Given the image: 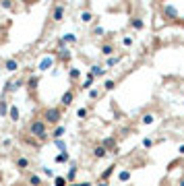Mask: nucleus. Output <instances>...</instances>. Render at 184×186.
<instances>
[{
  "label": "nucleus",
  "instance_id": "obj_35",
  "mask_svg": "<svg viewBox=\"0 0 184 186\" xmlns=\"http://www.w3.org/2000/svg\"><path fill=\"white\" fill-rule=\"evenodd\" d=\"M89 97H91V99H95V97H99V91H97V89H91V91H89Z\"/></svg>",
  "mask_w": 184,
  "mask_h": 186
},
{
  "label": "nucleus",
  "instance_id": "obj_29",
  "mask_svg": "<svg viewBox=\"0 0 184 186\" xmlns=\"http://www.w3.org/2000/svg\"><path fill=\"white\" fill-rule=\"evenodd\" d=\"M54 143H56V147H58L62 153H66V143H64L62 138H58V141H54Z\"/></svg>",
  "mask_w": 184,
  "mask_h": 186
},
{
  "label": "nucleus",
  "instance_id": "obj_37",
  "mask_svg": "<svg viewBox=\"0 0 184 186\" xmlns=\"http://www.w3.org/2000/svg\"><path fill=\"white\" fill-rule=\"evenodd\" d=\"M122 43L126 46V48H128V46H132V37H124V39H122Z\"/></svg>",
  "mask_w": 184,
  "mask_h": 186
},
{
  "label": "nucleus",
  "instance_id": "obj_11",
  "mask_svg": "<svg viewBox=\"0 0 184 186\" xmlns=\"http://www.w3.org/2000/svg\"><path fill=\"white\" fill-rule=\"evenodd\" d=\"M73 99H75V93H73V91H66V93L60 97V101H62V105H64V108H66V105H70V103H73Z\"/></svg>",
  "mask_w": 184,
  "mask_h": 186
},
{
  "label": "nucleus",
  "instance_id": "obj_9",
  "mask_svg": "<svg viewBox=\"0 0 184 186\" xmlns=\"http://www.w3.org/2000/svg\"><path fill=\"white\" fill-rule=\"evenodd\" d=\"M130 27L136 29V31H141V29L145 27V21L141 19V17H132V19H130Z\"/></svg>",
  "mask_w": 184,
  "mask_h": 186
},
{
  "label": "nucleus",
  "instance_id": "obj_26",
  "mask_svg": "<svg viewBox=\"0 0 184 186\" xmlns=\"http://www.w3.org/2000/svg\"><path fill=\"white\" fill-rule=\"evenodd\" d=\"M91 85H93V76H91V75H87V81H85V83L81 85V89H89V91H91Z\"/></svg>",
  "mask_w": 184,
  "mask_h": 186
},
{
  "label": "nucleus",
  "instance_id": "obj_25",
  "mask_svg": "<svg viewBox=\"0 0 184 186\" xmlns=\"http://www.w3.org/2000/svg\"><path fill=\"white\" fill-rule=\"evenodd\" d=\"M68 76H70V81H77V79L81 76V70H79V68H70V72H68Z\"/></svg>",
  "mask_w": 184,
  "mask_h": 186
},
{
  "label": "nucleus",
  "instance_id": "obj_38",
  "mask_svg": "<svg viewBox=\"0 0 184 186\" xmlns=\"http://www.w3.org/2000/svg\"><path fill=\"white\" fill-rule=\"evenodd\" d=\"M93 33H95V35H103V29L102 27H95V29H93Z\"/></svg>",
  "mask_w": 184,
  "mask_h": 186
},
{
  "label": "nucleus",
  "instance_id": "obj_28",
  "mask_svg": "<svg viewBox=\"0 0 184 186\" xmlns=\"http://www.w3.org/2000/svg\"><path fill=\"white\" fill-rule=\"evenodd\" d=\"M75 176H77V165H70V170H68V176H66V180L70 182V180H75Z\"/></svg>",
  "mask_w": 184,
  "mask_h": 186
},
{
  "label": "nucleus",
  "instance_id": "obj_7",
  "mask_svg": "<svg viewBox=\"0 0 184 186\" xmlns=\"http://www.w3.org/2000/svg\"><path fill=\"white\" fill-rule=\"evenodd\" d=\"M108 149H106V147H103V145H95V147H93V155H95L97 159H103L106 157V155H108Z\"/></svg>",
  "mask_w": 184,
  "mask_h": 186
},
{
  "label": "nucleus",
  "instance_id": "obj_40",
  "mask_svg": "<svg viewBox=\"0 0 184 186\" xmlns=\"http://www.w3.org/2000/svg\"><path fill=\"white\" fill-rule=\"evenodd\" d=\"M178 151H180V155H184V145H180V147H178Z\"/></svg>",
  "mask_w": 184,
  "mask_h": 186
},
{
  "label": "nucleus",
  "instance_id": "obj_42",
  "mask_svg": "<svg viewBox=\"0 0 184 186\" xmlns=\"http://www.w3.org/2000/svg\"><path fill=\"white\" fill-rule=\"evenodd\" d=\"M178 184H180V186H184V178H182V180H180V182H178Z\"/></svg>",
  "mask_w": 184,
  "mask_h": 186
},
{
  "label": "nucleus",
  "instance_id": "obj_27",
  "mask_svg": "<svg viewBox=\"0 0 184 186\" xmlns=\"http://www.w3.org/2000/svg\"><path fill=\"white\" fill-rule=\"evenodd\" d=\"M37 81H40L37 76H31V79L27 81V87H29V89H37Z\"/></svg>",
  "mask_w": 184,
  "mask_h": 186
},
{
  "label": "nucleus",
  "instance_id": "obj_6",
  "mask_svg": "<svg viewBox=\"0 0 184 186\" xmlns=\"http://www.w3.org/2000/svg\"><path fill=\"white\" fill-rule=\"evenodd\" d=\"M89 75L91 76H103V75H108V68H103V66H99V64H93L91 70H89Z\"/></svg>",
  "mask_w": 184,
  "mask_h": 186
},
{
  "label": "nucleus",
  "instance_id": "obj_10",
  "mask_svg": "<svg viewBox=\"0 0 184 186\" xmlns=\"http://www.w3.org/2000/svg\"><path fill=\"white\" fill-rule=\"evenodd\" d=\"M15 167H17V170H21V172H23V170H27V167H29V159L27 157H17Z\"/></svg>",
  "mask_w": 184,
  "mask_h": 186
},
{
  "label": "nucleus",
  "instance_id": "obj_23",
  "mask_svg": "<svg viewBox=\"0 0 184 186\" xmlns=\"http://www.w3.org/2000/svg\"><path fill=\"white\" fill-rule=\"evenodd\" d=\"M116 87V81H112V79H106V83H103V89L106 91H112Z\"/></svg>",
  "mask_w": 184,
  "mask_h": 186
},
{
  "label": "nucleus",
  "instance_id": "obj_2",
  "mask_svg": "<svg viewBox=\"0 0 184 186\" xmlns=\"http://www.w3.org/2000/svg\"><path fill=\"white\" fill-rule=\"evenodd\" d=\"M60 118H62L60 108H46V110H44V122L58 124V122H60Z\"/></svg>",
  "mask_w": 184,
  "mask_h": 186
},
{
  "label": "nucleus",
  "instance_id": "obj_21",
  "mask_svg": "<svg viewBox=\"0 0 184 186\" xmlns=\"http://www.w3.org/2000/svg\"><path fill=\"white\" fill-rule=\"evenodd\" d=\"M118 62H120V56H112V58H108V60H106V66H108V68H112V66H114V64H118Z\"/></svg>",
  "mask_w": 184,
  "mask_h": 186
},
{
  "label": "nucleus",
  "instance_id": "obj_13",
  "mask_svg": "<svg viewBox=\"0 0 184 186\" xmlns=\"http://www.w3.org/2000/svg\"><path fill=\"white\" fill-rule=\"evenodd\" d=\"M64 132H66V128H64L62 124H58V126H56V128H54V132H52V137H54V141H58V138H62V134H64Z\"/></svg>",
  "mask_w": 184,
  "mask_h": 186
},
{
  "label": "nucleus",
  "instance_id": "obj_20",
  "mask_svg": "<svg viewBox=\"0 0 184 186\" xmlns=\"http://www.w3.org/2000/svg\"><path fill=\"white\" fill-rule=\"evenodd\" d=\"M118 180H120V182H128L130 180V170H122L120 176H118Z\"/></svg>",
  "mask_w": 184,
  "mask_h": 186
},
{
  "label": "nucleus",
  "instance_id": "obj_39",
  "mask_svg": "<svg viewBox=\"0 0 184 186\" xmlns=\"http://www.w3.org/2000/svg\"><path fill=\"white\" fill-rule=\"evenodd\" d=\"M68 186H91V182H81V184H68Z\"/></svg>",
  "mask_w": 184,
  "mask_h": 186
},
{
  "label": "nucleus",
  "instance_id": "obj_5",
  "mask_svg": "<svg viewBox=\"0 0 184 186\" xmlns=\"http://www.w3.org/2000/svg\"><path fill=\"white\" fill-rule=\"evenodd\" d=\"M64 10H66V8H64V4H56V6H54V13H52V19H54L56 23H58V21H62V19H64Z\"/></svg>",
  "mask_w": 184,
  "mask_h": 186
},
{
  "label": "nucleus",
  "instance_id": "obj_22",
  "mask_svg": "<svg viewBox=\"0 0 184 186\" xmlns=\"http://www.w3.org/2000/svg\"><path fill=\"white\" fill-rule=\"evenodd\" d=\"M91 19H93V14L89 13V10H83L81 13V21L83 23H91Z\"/></svg>",
  "mask_w": 184,
  "mask_h": 186
},
{
  "label": "nucleus",
  "instance_id": "obj_30",
  "mask_svg": "<svg viewBox=\"0 0 184 186\" xmlns=\"http://www.w3.org/2000/svg\"><path fill=\"white\" fill-rule=\"evenodd\" d=\"M153 120H155V118H153V114H145L141 122H143V124H153Z\"/></svg>",
  "mask_w": 184,
  "mask_h": 186
},
{
  "label": "nucleus",
  "instance_id": "obj_8",
  "mask_svg": "<svg viewBox=\"0 0 184 186\" xmlns=\"http://www.w3.org/2000/svg\"><path fill=\"white\" fill-rule=\"evenodd\" d=\"M4 68L8 72H15V70H19V62L15 60V58H8V60H4Z\"/></svg>",
  "mask_w": 184,
  "mask_h": 186
},
{
  "label": "nucleus",
  "instance_id": "obj_12",
  "mask_svg": "<svg viewBox=\"0 0 184 186\" xmlns=\"http://www.w3.org/2000/svg\"><path fill=\"white\" fill-rule=\"evenodd\" d=\"M114 170H116V165L112 163V165H108V167H106V170L102 172V180H103V182H108V178L112 176V174H114Z\"/></svg>",
  "mask_w": 184,
  "mask_h": 186
},
{
  "label": "nucleus",
  "instance_id": "obj_16",
  "mask_svg": "<svg viewBox=\"0 0 184 186\" xmlns=\"http://www.w3.org/2000/svg\"><path fill=\"white\" fill-rule=\"evenodd\" d=\"M8 110H10V105L6 103V99H2V101H0V114H2V116H8Z\"/></svg>",
  "mask_w": 184,
  "mask_h": 186
},
{
  "label": "nucleus",
  "instance_id": "obj_3",
  "mask_svg": "<svg viewBox=\"0 0 184 186\" xmlns=\"http://www.w3.org/2000/svg\"><path fill=\"white\" fill-rule=\"evenodd\" d=\"M161 14H164V19H170V21L180 17V13H178V8L174 4H164L161 6Z\"/></svg>",
  "mask_w": 184,
  "mask_h": 186
},
{
  "label": "nucleus",
  "instance_id": "obj_4",
  "mask_svg": "<svg viewBox=\"0 0 184 186\" xmlns=\"http://www.w3.org/2000/svg\"><path fill=\"white\" fill-rule=\"evenodd\" d=\"M21 87H23V79H15V81H6L4 91H6V93H13V91H19Z\"/></svg>",
  "mask_w": 184,
  "mask_h": 186
},
{
  "label": "nucleus",
  "instance_id": "obj_32",
  "mask_svg": "<svg viewBox=\"0 0 184 186\" xmlns=\"http://www.w3.org/2000/svg\"><path fill=\"white\" fill-rule=\"evenodd\" d=\"M58 54H60L62 60H68V58H70V52H68L66 48H64V50H58Z\"/></svg>",
  "mask_w": 184,
  "mask_h": 186
},
{
  "label": "nucleus",
  "instance_id": "obj_17",
  "mask_svg": "<svg viewBox=\"0 0 184 186\" xmlns=\"http://www.w3.org/2000/svg\"><path fill=\"white\" fill-rule=\"evenodd\" d=\"M29 184H31V186H44V184H41V178H40V176H35V174L29 176Z\"/></svg>",
  "mask_w": 184,
  "mask_h": 186
},
{
  "label": "nucleus",
  "instance_id": "obj_41",
  "mask_svg": "<svg viewBox=\"0 0 184 186\" xmlns=\"http://www.w3.org/2000/svg\"><path fill=\"white\" fill-rule=\"evenodd\" d=\"M97 186H108V182H103V180H99V182H97Z\"/></svg>",
  "mask_w": 184,
  "mask_h": 186
},
{
  "label": "nucleus",
  "instance_id": "obj_34",
  "mask_svg": "<svg viewBox=\"0 0 184 186\" xmlns=\"http://www.w3.org/2000/svg\"><path fill=\"white\" fill-rule=\"evenodd\" d=\"M0 6H2V8H13V2H10V0H2V2H0Z\"/></svg>",
  "mask_w": 184,
  "mask_h": 186
},
{
  "label": "nucleus",
  "instance_id": "obj_15",
  "mask_svg": "<svg viewBox=\"0 0 184 186\" xmlns=\"http://www.w3.org/2000/svg\"><path fill=\"white\" fill-rule=\"evenodd\" d=\"M8 118H10L13 122L19 120V108H17V105H10V110H8Z\"/></svg>",
  "mask_w": 184,
  "mask_h": 186
},
{
  "label": "nucleus",
  "instance_id": "obj_33",
  "mask_svg": "<svg viewBox=\"0 0 184 186\" xmlns=\"http://www.w3.org/2000/svg\"><path fill=\"white\" fill-rule=\"evenodd\" d=\"M77 116L81 118V120H85V118H87V108H79V110H77Z\"/></svg>",
  "mask_w": 184,
  "mask_h": 186
},
{
  "label": "nucleus",
  "instance_id": "obj_1",
  "mask_svg": "<svg viewBox=\"0 0 184 186\" xmlns=\"http://www.w3.org/2000/svg\"><path fill=\"white\" fill-rule=\"evenodd\" d=\"M29 134L35 137V138H40V141H46V137H48L46 122H44V120H33V122L29 124Z\"/></svg>",
  "mask_w": 184,
  "mask_h": 186
},
{
  "label": "nucleus",
  "instance_id": "obj_24",
  "mask_svg": "<svg viewBox=\"0 0 184 186\" xmlns=\"http://www.w3.org/2000/svg\"><path fill=\"white\" fill-rule=\"evenodd\" d=\"M68 161V153H58L56 155V163H66Z\"/></svg>",
  "mask_w": 184,
  "mask_h": 186
},
{
  "label": "nucleus",
  "instance_id": "obj_31",
  "mask_svg": "<svg viewBox=\"0 0 184 186\" xmlns=\"http://www.w3.org/2000/svg\"><path fill=\"white\" fill-rule=\"evenodd\" d=\"M41 174H44V176H48V178H56L54 170H50V167H41Z\"/></svg>",
  "mask_w": 184,
  "mask_h": 186
},
{
  "label": "nucleus",
  "instance_id": "obj_18",
  "mask_svg": "<svg viewBox=\"0 0 184 186\" xmlns=\"http://www.w3.org/2000/svg\"><path fill=\"white\" fill-rule=\"evenodd\" d=\"M54 186H68V180L64 176H56L54 178Z\"/></svg>",
  "mask_w": 184,
  "mask_h": 186
},
{
  "label": "nucleus",
  "instance_id": "obj_14",
  "mask_svg": "<svg viewBox=\"0 0 184 186\" xmlns=\"http://www.w3.org/2000/svg\"><path fill=\"white\" fill-rule=\"evenodd\" d=\"M102 54L108 56V58H112V54H114V46H112V43H103L102 46Z\"/></svg>",
  "mask_w": 184,
  "mask_h": 186
},
{
  "label": "nucleus",
  "instance_id": "obj_19",
  "mask_svg": "<svg viewBox=\"0 0 184 186\" xmlns=\"http://www.w3.org/2000/svg\"><path fill=\"white\" fill-rule=\"evenodd\" d=\"M50 66H52V58H44L40 62V70H48Z\"/></svg>",
  "mask_w": 184,
  "mask_h": 186
},
{
  "label": "nucleus",
  "instance_id": "obj_36",
  "mask_svg": "<svg viewBox=\"0 0 184 186\" xmlns=\"http://www.w3.org/2000/svg\"><path fill=\"white\" fill-rule=\"evenodd\" d=\"M151 145H153V141H151V138H143V147H145V149H149Z\"/></svg>",
  "mask_w": 184,
  "mask_h": 186
}]
</instances>
